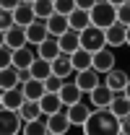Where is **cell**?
Wrapping results in <instances>:
<instances>
[{
	"label": "cell",
	"instance_id": "ab89813d",
	"mask_svg": "<svg viewBox=\"0 0 130 135\" xmlns=\"http://www.w3.org/2000/svg\"><path fill=\"white\" fill-rule=\"evenodd\" d=\"M125 94H128V96H130V81H128V86H125Z\"/></svg>",
	"mask_w": 130,
	"mask_h": 135
},
{
	"label": "cell",
	"instance_id": "2e32d148",
	"mask_svg": "<svg viewBox=\"0 0 130 135\" xmlns=\"http://www.w3.org/2000/svg\"><path fill=\"white\" fill-rule=\"evenodd\" d=\"M128 81H130V75L125 73V70H120V68H112V70H109V73L104 75V83L109 86L114 94H117V91H125Z\"/></svg>",
	"mask_w": 130,
	"mask_h": 135
},
{
	"label": "cell",
	"instance_id": "d6986e66",
	"mask_svg": "<svg viewBox=\"0 0 130 135\" xmlns=\"http://www.w3.org/2000/svg\"><path fill=\"white\" fill-rule=\"evenodd\" d=\"M68 21H70V29L76 31H83L91 26V11H83V8H76L73 13H68Z\"/></svg>",
	"mask_w": 130,
	"mask_h": 135
},
{
	"label": "cell",
	"instance_id": "d6a6232c",
	"mask_svg": "<svg viewBox=\"0 0 130 135\" xmlns=\"http://www.w3.org/2000/svg\"><path fill=\"white\" fill-rule=\"evenodd\" d=\"M76 8H78L76 0H55V11H57V13H65V16H68V13H73Z\"/></svg>",
	"mask_w": 130,
	"mask_h": 135
},
{
	"label": "cell",
	"instance_id": "3957f363",
	"mask_svg": "<svg viewBox=\"0 0 130 135\" xmlns=\"http://www.w3.org/2000/svg\"><path fill=\"white\" fill-rule=\"evenodd\" d=\"M81 47L89 52H99L101 47H107V29H99V26H89L81 31Z\"/></svg>",
	"mask_w": 130,
	"mask_h": 135
},
{
	"label": "cell",
	"instance_id": "ac0fdd59",
	"mask_svg": "<svg viewBox=\"0 0 130 135\" xmlns=\"http://www.w3.org/2000/svg\"><path fill=\"white\" fill-rule=\"evenodd\" d=\"M47 29H49L52 36H60V34H65L68 29H70V21H68L65 13H57V11H55V13L47 18Z\"/></svg>",
	"mask_w": 130,
	"mask_h": 135
},
{
	"label": "cell",
	"instance_id": "5bb4252c",
	"mask_svg": "<svg viewBox=\"0 0 130 135\" xmlns=\"http://www.w3.org/2000/svg\"><path fill=\"white\" fill-rule=\"evenodd\" d=\"M89 99H91V107H109L112 99H114V91L107 83H99L96 88L89 94Z\"/></svg>",
	"mask_w": 130,
	"mask_h": 135
},
{
	"label": "cell",
	"instance_id": "7402d4cb",
	"mask_svg": "<svg viewBox=\"0 0 130 135\" xmlns=\"http://www.w3.org/2000/svg\"><path fill=\"white\" fill-rule=\"evenodd\" d=\"M39 104H42V112H44V114H55V112L65 109V104H63V99H60V94H55V91H47V94L39 99Z\"/></svg>",
	"mask_w": 130,
	"mask_h": 135
},
{
	"label": "cell",
	"instance_id": "ba28073f",
	"mask_svg": "<svg viewBox=\"0 0 130 135\" xmlns=\"http://www.w3.org/2000/svg\"><path fill=\"white\" fill-rule=\"evenodd\" d=\"M3 42L5 44H11L13 50H18V47H26L29 44V36H26V26H21V23H13L8 31L3 34Z\"/></svg>",
	"mask_w": 130,
	"mask_h": 135
},
{
	"label": "cell",
	"instance_id": "f35d334b",
	"mask_svg": "<svg viewBox=\"0 0 130 135\" xmlns=\"http://www.w3.org/2000/svg\"><path fill=\"white\" fill-rule=\"evenodd\" d=\"M109 3H112V5H117V8H120V5H125L128 0H109Z\"/></svg>",
	"mask_w": 130,
	"mask_h": 135
},
{
	"label": "cell",
	"instance_id": "d590c367",
	"mask_svg": "<svg viewBox=\"0 0 130 135\" xmlns=\"http://www.w3.org/2000/svg\"><path fill=\"white\" fill-rule=\"evenodd\" d=\"M21 3H24V0H0V8H3V11H16Z\"/></svg>",
	"mask_w": 130,
	"mask_h": 135
},
{
	"label": "cell",
	"instance_id": "6da1fadb",
	"mask_svg": "<svg viewBox=\"0 0 130 135\" xmlns=\"http://www.w3.org/2000/svg\"><path fill=\"white\" fill-rule=\"evenodd\" d=\"M81 130L86 135H114L120 133V117L109 107H94Z\"/></svg>",
	"mask_w": 130,
	"mask_h": 135
},
{
	"label": "cell",
	"instance_id": "44dd1931",
	"mask_svg": "<svg viewBox=\"0 0 130 135\" xmlns=\"http://www.w3.org/2000/svg\"><path fill=\"white\" fill-rule=\"evenodd\" d=\"M21 88H24L26 99H36V101L47 94V86H44V81H42V78H29L26 83H21Z\"/></svg>",
	"mask_w": 130,
	"mask_h": 135
},
{
	"label": "cell",
	"instance_id": "8992f818",
	"mask_svg": "<svg viewBox=\"0 0 130 135\" xmlns=\"http://www.w3.org/2000/svg\"><path fill=\"white\" fill-rule=\"evenodd\" d=\"M76 83L81 86L83 94H91L99 83H101V73H99L96 68H89V70H78L76 73Z\"/></svg>",
	"mask_w": 130,
	"mask_h": 135
},
{
	"label": "cell",
	"instance_id": "74e56055",
	"mask_svg": "<svg viewBox=\"0 0 130 135\" xmlns=\"http://www.w3.org/2000/svg\"><path fill=\"white\" fill-rule=\"evenodd\" d=\"M96 3H99V0H76V5H78V8H83V11H91Z\"/></svg>",
	"mask_w": 130,
	"mask_h": 135
},
{
	"label": "cell",
	"instance_id": "836d02e7",
	"mask_svg": "<svg viewBox=\"0 0 130 135\" xmlns=\"http://www.w3.org/2000/svg\"><path fill=\"white\" fill-rule=\"evenodd\" d=\"M16 23V16H13V11H3V16H0V31L5 34L11 26Z\"/></svg>",
	"mask_w": 130,
	"mask_h": 135
},
{
	"label": "cell",
	"instance_id": "d4e9b609",
	"mask_svg": "<svg viewBox=\"0 0 130 135\" xmlns=\"http://www.w3.org/2000/svg\"><path fill=\"white\" fill-rule=\"evenodd\" d=\"M34 60H36V50H29V44L26 47H18L13 52V65L16 68H31Z\"/></svg>",
	"mask_w": 130,
	"mask_h": 135
},
{
	"label": "cell",
	"instance_id": "8fae6325",
	"mask_svg": "<svg viewBox=\"0 0 130 135\" xmlns=\"http://www.w3.org/2000/svg\"><path fill=\"white\" fill-rule=\"evenodd\" d=\"M107 44H109L112 50L128 44V26H125L122 21H117V23H112V26L107 29Z\"/></svg>",
	"mask_w": 130,
	"mask_h": 135
},
{
	"label": "cell",
	"instance_id": "5b68a950",
	"mask_svg": "<svg viewBox=\"0 0 130 135\" xmlns=\"http://www.w3.org/2000/svg\"><path fill=\"white\" fill-rule=\"evenodd\" d=\"M24 101H26V94H24L21 86H16V88H3V94H0V107L3 109H21Z\"/></svg>",
	"mask_w": 130,
	"mask_h": 135
},
{
	"label": "cell",
	"instance_id": "e0dca14e",
	"mask_svg": "<svg viewBox=\"0 0 130 135\" xmlns=\"http://www.w3.org/2000/svg\"><path fill=\"white\" fill-rule=\"evenodd\" d=\"M60 99H63V104H65V107H70V104L81 101V99H83L81 86L76 83V81H65V86L60 88Z\"/></svg>",
	"mask_w": 130,
	"mask_h": 135
},
{
	"label": "cell",
	"instance_id": "484cf974",
	"mask_svg": "<svg viewBox=\"0 0 130 135\" xmlns=\"http://www.w3.org/2000/svg\"><path fill=\"white\" fill-rule=\"evenodd\" d=\"M52 73H57V75H63V78H68L70 73H76L70 55H65V52H63L60 57H55V60H52Z\"/></svg>",
	"mask_w": 130,
	"mask_h": 135
},
{
	"label": "cell",
	"instance_id": "52a82bcc",
	"mask_svg": "<svg viewBox=\"0 0 130 135\" xmlns=\"http://www.w3.org/2000/svg\"><path fill=\"white\" fill-rule=\"evenodd\" d=\"M114 62H117V60H114V52H112L109 44H107V47H101L99 52H94V68H96L101 75H107V73L114 68Z\"/></svg>",
	"mask_w": 130,
	"mask_h": 135
},
{
	"label": "cell",
	"instance_id": "1f68e13d",
	"mask_svg": "<svg viewBox=\"0 0 130 135\" xmlns=\"http://www.w3.org/2000/svg\"><path fill=\"white\" fill-rule=\"evenodd\" d=\"M13 47L11 44H5L3 42V47H0V68H8V65H13Z\"/></svg>",
	"mask_w": 130,
	"mask_h": 135
},
{
	"label": "cell",
	"instance_id": "f1b7e54d",
	"mask_svg": "<svg viewBox=\"0 0 130 135\" xmlns=\"http://www.w3.org/2000/svg\"><path fill=\"white\" fill-rule=\"evenodd\" d=\"M29 70H31L34 78H42V81H44L47 75H52V60H44V57H39V55H36V60L31 62Z\"/></svg>",
	"mask_w": 130,
	"mask_h": 135
},
{
	"label": "cell",
	"instance_id": "9c48e42d",
	"mask_svg": "<svg viewBox=\"0 0 130 135\" xmlns=\"http://www.w3.org/2000/svg\"><path fill=\"white\" fill-rule=\"evenodd\" d=\"M26 36H29V44H34V47L42 44L47 36H52L49 29H47V21H44V18H36L34 23H29V26H26Z\"/></svg>",
	"mask_w": 130,
	"mask_h": 135
},
{
	"label": "cell",
	"instance_id": "4316f807",
	"mask_svg": "<svg viewBox=\"0 0 130 135\" xmlns=\"http://www.w3.org/2000/svg\"><path fill=\"white\" fill-rule=\"evenodd\" d=\"M109 109H112L117 117L130 114V96L125 94V91H117V94H114V99H112V104H109Z\"/></svg>",
	"mask_w": 130,
	"mask_h": 135
},
{
	"label": "cell",
	"instance_id": "8d00e7d4",
	"mask_svg": "<svg viewBox=\"0 0 130 135\" xmlns=\"http://www.w3.org/2000/svg\"><path fill=\"white\" fill-rule=\"evenodd\" d=\"M120 133H122V135H130V114L120 117Z\"/></svg>",
	"mask_w": 130,
	"mask_h": 135
},
{
	"label": "cell",
	"instance_id": "277c9868",
	"mask_svg": "<svg viewBox=\"0 0 130 135\" xmlns=\"http://www.w3.org/2000/svg\"><path fill=\"white\" fill-rule=\"evenodd\" d=\"M47 127H49L52 135H65L73 127V122L68 117V109H60V112H55V114H47Z\"/></svg>",
	"mask_w": 130,
	"mask_h": 135
},
{
	"label": "cell",
	"instance_id": "7c38bea8",
	"mask_svg": "<svg viewBox=\"0 0 130 135\" xmlns=\"http://www.w3.org/2000/svg\"><path fill=\"white\" fill-rule=\"evenodd\" d=\"M65 109H68V117H70V122H73V127H83L86 119H89V114H91L89 104H83V99L76 101V104H70V107H65Z\"/></svg>",
	"mask_w": 130,
	"mask_h": 135
},
{
	"label": "cell",
	"instance_id": "cb8c5ba5",
	"mask_svg": "<svg viewBox=\"0 0 130 135\" xmlns=\"http://www.w3.org/2000/svg\"><path fill=\"white\" fill-rule=\"evenodd\" d=\"M70 60H73V68H76V73L78 70H89V68H94V52L89 50H76L73 55H70Z\"/></svg>",
	"mask_w": 130,
	"mask_h": 135
},
{
	"label": "cell",
	"instance_id": "9a60e30c",
	"mask_svg": "<svg viewBox=\"0 0 130 135\" xmlns=\"http://www.w3.org/2000/svg\"><path fill=\"white\" fill-rule=\"evenodd\" d=\"M60 39V50L65 55H73L76 50H81V31H76V29H68L65 34L57 36Z\"/></svg>",
	"mask_w": 130,
	"mask_h": 135
},
{
	"label": "cell",
	"instance_id": "e575fe53",
	"mask_svg": "<svg viewBox=\"0 0 130 135\" xmlns=\"http://www.w3.org/2000/svg\"><path fill=\"white\" fill-rule=\"evenodd\" d=\"M117 21H122L125 26H130V0L125 3V5L117 8Z\"/></svg>",
	"mask_w": 130,
	"mask_h": 135
},
{
	"label": "cell",
	"instance_id": "ffe728a7",
	"mask_svg": "<svg viewBox=\"0 0 130 135\" xmlns=\"http://www.w3.org/2000/svg\"><path fill=\"white\" fill-rule=\"evenodd\" d=\"M21 86V73H18L16 65L0 68V88H16Z\"/></svg>",
	"mask_w": 130,
	"mask_h": 135
},
{
	"label": "cell",
	"instance_id": "603a6c76",
	"mask_svg": "<svg viewBox=\"0 0 130 135\" xmlns=\"http://www.w3.org/2000/svg\"><path fill=\"white\" fill-rule=\"evenodd\" d=\"M13 16H16V23L21 26H29L36 21V11H34V3H21L16 11H13Z\"/></svg>",
	"mask_w": 130,
	"mask_h": 135
},
{
	"label": "cell",
	"instance_id": "4fadbf2b",
	"mask_svg": "<svg viewBox=\"0 0 130 135\" xmlns=\"http://www.w3.org/2000/svg\"><path fill=\"white\" fill-rule=\"evenodd\" d=\"M36 55L44 57V60L60 57V55H63V50H60V39H57V36H47L42 44H36Z\"/></svg>",
	"mask_w": 130,
	"mask_h": 135
},
{
	"label": "cell",
	"instance_id": "83f0119b",
	"mask_svg": "<svg viewBox=\"0 0 130 135\" xmlns=\"http://www.w3.org/2000/svg\"><path fill=\"white\" fill-rule=\"evenodd\" d=\"M21 112V117H24V122H29V119H36V117H42L44 112H42V104L36 99H26L24 101V107L18 109Z\"/></svg>",
	"mask_w": 130,
	"mask_h": 135
},
{
	"label": "cell",
	"instance_id": "60d3db41",
	"mask_svg": "<svg viewBox=\"0 0 130 135\" xmlns=\"http://www.w3.org/2000/svg\"><path fill=\"white\" fill-rule=\"evenodd\" d=\"M128 47H130V26H128Z\"/></svg>",
	"mask_w": 130,
	"mask_h": 135
},
{
	"label": "cell",
	"instance_id": "30bf717a",
	"mask_svg": "<svg viewBox=\"0 0 130 135\" xmlns=\"http://www.w3.org/2000/svg\"><path fill=\"white\" fill-rule=\"evenodd\" d=\"M3 130L5 135H16L24 130V117L18 109H3Z\"/></svg>",
	"mask_w": 130,
	"mask_h": 135
},
{
	"label": "cell",
	"instance_id": "4dcf8cb0",
	"mask_svg": "<svg viewBox=\"0 0 130 135\" xmlns=\"http://www.w3.org/2000/svg\"><path fill=\"white\" fill-rule=\"evenodd\" d=\"M34 11H36V18L47 21L55 13V0H34Z\"/></svg>",
	"mask_w": 130,
	"mask_h": 135
},
{
	"label": "cell",
	"instance_id": "f546056e",
	"mask_svg": "<svg viewBox=\"0 0 130 135\" xmlns=\"http://www.w3.org/2000/svg\"><path fill=\"white\" fill-rule=\"evenodd\" d=\"M44 133H49L47 119L36 117V119H29V122H24V135H44Z\"/></svg>",
	"mask_w": 130,
	"mask_h": 135
},
{
	"label": "cell",
	"instance_id": "b9f144b4",
	"mask_svg": "<svg viewBox=\"0 0 130 135\" xmlns=\"http://www.w3.org/2000/svg\"><path fill=\"white\" fill-rule=\"evenodd\" d=\"M24 3H34V0H24Z\"/></svg>",
	"mask_w": 130,
	"mask_h": 135
},
{
	"label": "cell",
	"instance_id": "7a4b0ae2",
	"mask_svg": "<svg viewBox=\"0 0 130 135\" xmlns=\"http://www.w3.org/2000/svg\"><path fill=\"white\" fill-rule=\"evenodd\" d=\"M91 23L99 29H109L112 23H117V5H112L109 0H99L91 8Z\"/></svg>",
	"mask_w": 130,
	"mask_h": 135
}]
</instances>
